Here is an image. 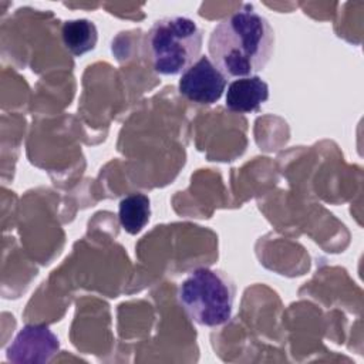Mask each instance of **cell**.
I'll use <instances>...</instances> for the list:
<instances>
[{
  "mask_svg": "<svg viewBox=\"0 0 364 364\" xmlns=\"http://www.w3.org/2000/svg\"><path fill=\"white\" fill-rule=\"evenodd\" d=\"M202 30L183 16L156 20L145 36V50L155 73L176 75L199 58Z\"/></svg>",
  "mask_w": 364,
  "mask_h": 364,
  "instance_id": "2",
  "label": "cell"
},
{
  "mask_svg": "<svg viewBox=\"0 0 364 364\" xmlns=\"http://www.w3.org/2000/svg\"><path fill=\"white\" fill-rule=\"evenodd\" d=\"M274 33L266 17L245 4L215 26L208 48L212 63L225 77H250L269 63Z\"/></svg>",
  "mask_w": 364,
  "mask_h": 364,
  "instance_id": "1",
  "label": "cell"
},
{
  "mask_svg": "<svg viewBox=\"0 0 364 364\" xmlns=\"http://www.w3.org/2000/svg\"><path fill=\"white\" fill-rule=\"evenodd\" d=\"M269 98V85L257 75L243 77L232 81L226 91V108L237 114L257 111Z\"/></svg>",
  "mask_w": 364,
  "mask_h": 364,
  "instance_id": "6",
  "label": "cell"
},
{
  "mask_svg": "<svg viewBox=\"0 0 364 364\" xmlns=\"http://www.w3.org/2000/svg\"><path fill=\"white\" fill-rule=\"evenodd\" d=\"M226 88V77L212 63L209 57H199L191 64L178 81L182 97L195 104H215L220 100Z\"/></svg>",
  "mask_w": 364,
  "mask_h": 364,
  "instance_id": "4",
  "label": "cell"
},
{
  "mask_svg": "<svg viewBox=\"0 0 364 364\" xmlns=\"http://www.w3.org/2000/svg\"><path fill=\"white\" fill-rule=\"evenodd\" d=\"M57 336L46 326H26L7 348L13 363H47L58 351Z\"/></svg>",
  "mask_w": 364,
  "mask_h": 364,
  "instance_id": "5",
  "label": "cell"
},
{
  "mask_svg": "<svg viewBox=\"0 0 364 364\" xmlns=\"http://www.w3.org/2000/svg\"><path fill=\"white\" fill-rule=\"evenodd\" d=\"M151 218V200L144 193H131L121 199L118 206V219L121 228L129 233H139Z\"/></svg>",
  "mask_w": 364,
  "mask_h": 364,
  "instance_id": "8",
  "label": "cell"
},
{
  "mask_svg": "<svg viewBox=\"0 0 364 364\" xmlns=\"http://www.w3.org/2000/svg\"><path fill=\"white\" fill-rule=\"evenodd\" d=\"M235 293V283L228 273L200 267L179 284L178 300L191 320L205 327H218L229 321Z\"/></svg>",
  "mask_w": 364,
  "mask_h": 364,
  "instance_id": "3",
  "label": "cell"
},
{
  "mask_svg": "<svg viewBox=\"0 0 364 364\" xmlns=\"http://www.w3.org/2000/svg\"><path fill=\"white\" fill-rule=\"evenodd\" d=\"M61 40L64 48L75 55L80 57L97 46L98 41V31L95 24L87 18H75L67 20L63 23L61 27Z\"/></svg>",
  "mask_w": 364,
  "mask_h": 364,
  "instance_id": "7",
  "label": "cell"
}]
</instances>
